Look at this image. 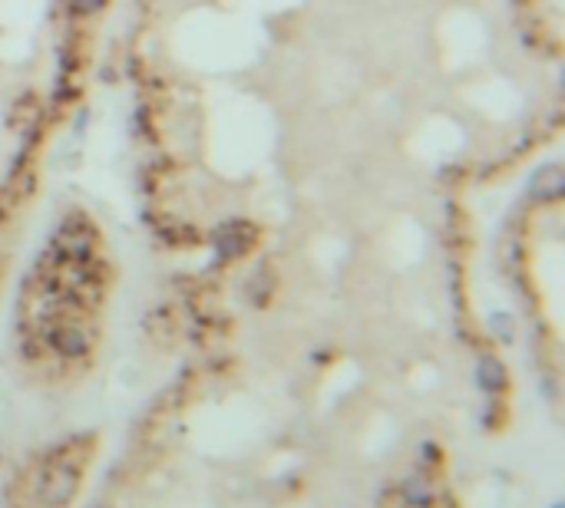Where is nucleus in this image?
<instances>
[{"instance_id":"obj_1","label":"nucleus","mask_w":565,"mask_h":508,"mask_svg":"<svg viewBox=\"0 0 565 508\" xmlns=\"http://www.w3.org/2000/svg\"><path fill=\"white\" fill-rule=\"evenodd\" d=\"M565 195V175L559 165H543L529 182V198L539 205H552Z\"/></svg>"},{"instance_id":"obj_2","label":"nucleus","mask_w":565,"mask_h":508,"mask_svg":"<svg viewBox=\"0 0 565 508\" xmlns=\"http://www.w3.org/2000/svg\"><path fill=\"white\" fill-rule=\"evenodd\" d=\"M252 241H255V228H252V224H228V228H218L216 234L218 254L228 258V261L242 258V254L252 248Z\"/></svg>"},{"instance_id":"obj_3","label":"nucleus","mask_w":565,"mask_h":508,"mask_svg":"<svg viewBox=\"0 0 565 508\" xmlns=\"http://www.w3.org/2000/svg\"><path fill=\"white\" fill-rule=\"evenodd\" d=\"M480 380H483V387H490V390H499L506 383V373H503V366H499V360H483L480 363Z\"/></svg>"},{"instance_id":"obj_4","label":"nucleus","mask_w":565,"mask_h":508,"mask_svg":"<svg viewBox=\"0 0 565 508\" xmlns=\"http://www.w3.org/2000/svg\"><path fill=\"white\" fill-rule=\"evenodd\" d=\"M100 4H103V0H80V4H76V11L93 13V11H100Z\"/></svg>"}]
</instances>
